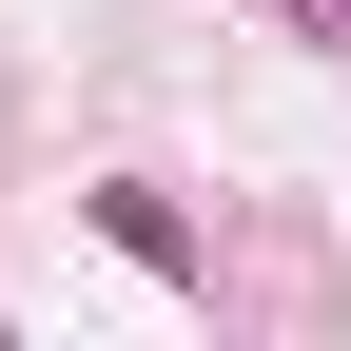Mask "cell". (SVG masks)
<instances>
[{"mask_svg": "<svg viewBox=\"0 0 351 351\" xmlns=\"http://www.w3.org/2000/svg\"><path fill=\"white\" fill-rule=\"evenodd\" d=\"M332 20H351V0H332Z\"/></svg>", "mask_w": 351, "mask_h": 351, "instance_id": "1", "label": "cell"}]
</instances>
